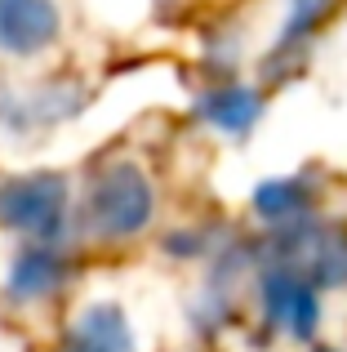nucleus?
I'll list each match as a JSON object with an SVG mask.
<instances>
[{
    "label": "nucleus",
    "mask_w": 347,
    "mask_h": 352,
    "mask_svg": "<svg viewBox=\"0 0 347 352\" xmlns=\"http://www.w3.org/2000/svg\"><path fill=\"white\" fill-rule=\"evenodd\" d=\"M339 5L343 0H294V5H289V23H285V32H280V41H276V54H272V67L303 50V45L316 36V27H321Z\"/></svg>",
    "instance_id": "9"
},
{
    "label": "nucleus",
    "mask_w": 347,
    "mask_h": 352,
    "mask_svg": "<svg viewBox=\"0 0 347 352\" xmlns=\"http://www.w3.org/2000/svg\"><path fill=\"white\" fill-rule=\"evenodd\" d=\"M67 214V183L58 174H32V179L0 183V223L23 228L32 236H53Z\"/></svg>",
    "instance_id": "2"
},
{
    "label": "nucleus",
    "mask_w": 347,
    "mask_h": 352,
    "mask_svg": "<svg viewBox=\"0 0 347 352\" xmlns=\"http://www.w3.org/2000/svg\"><path fill=\"white\" fill-rule=\"evenodd\" d=\"M312 352H334V348H312Z\"/></svg>",
    "instance_id": "10"
},
{
    "label": "nucleus",
    "mask_w": 347,
    "mask_h": 352,
    "mask_svg": "<svg viewBox=\"0 0 347 352\" xmlns=\"http://www.w3.org/2000/svg\"><path fill=\"white\" fill-rule=\"evenodd\" d=\"M196 116L209 120L214 129H223V134H245V129L259 125L263 116V98L254 94L250 85H214L209 94L196 98Z\"/></svg>",
    "instance_id": "6"
},
{
    "label": "nucleus",
    "mask_w": 347,
    "mask_h": 352,
    "mask_svg": "<svg viewBox=\"0 0 347 352\" xmlns=\"http://www.w3.org/2000/svg\"><path fill=\"white\" fill-rule=\"evenodd\" d=\"M62 352H134L130 321L116 303H94L76 317V326L62 339Z\"/></svg>",
    "instance_id": "5"
},
{
    "label": "nucleus",
    "mask_w": 347,
    "mask_h": 352,
    "mask_svg": "<svg viewBox=\"0 0 347 352\" xmlns=\"http://www.w3.org/2000/svg\"><path fill=\"white\" fill-rule=\"evenodd\" d=\"M152 210H156V197H152V183L139 165L116 161L89 183L85 197V228L94 236L121 241L134 236L152 223Z\"/></svg>",
    "instance_id": "1"
},
{
    "label": "nucleus",
    "mask_w": 347,
    "mask_h": 352,
    "mask_svg": "<svg viewBox=\"0 0 347 352\" xmlns=\"http://www.w3.org/2000/svg\"><path fill=\"white\" fill-rule=\"evenodd\" d=\"M259 299H263V312H267L272 326L285 330V335H294V339H307L316 330V321H321L316 285L303 281V276H298L294 267H285V263L272 267V272H263Z\"/></svg>",
    "instance_id": "3"
},
{
    "label": "nucleus",
    "mask_w": 347,
    "mask_h": 352,
    "mask_svg": "<svg viewBox=\"0 0 347 352\" xmlns=\"http://www.w3.org/2000/svg\"><path fill=\"white\" fill-rule=\"evenodd\" d=\"M58 36V5L53 0H0V50L40 54Z\"/></svg>",
    "instance_id": "4"
},
{
    "label": "nucleus",
    "mask_w": 347,
    "mask_h": 352,
    "mask_svg": "<svg viewBox=\"0 0 347 352\" xmlns=\"http://www.w3.org/2000/svg\"><path fill=\"white\" fill-rule=\"evenodd\" d=\"M312 206H316V192L307 179H267L254 188V210L272 228H289V223L303 228Z\"/></svg>",
    "instance_id": "7"
},
{
    "label": "nucleus",
    "mask_w": 347,
    "mask_h": 352,
    "mask_svg": "<svg viewBox=\"0 0 347 352\" xmlns=\"http://www.w3.org/2000/svg\"><path fill=\"white\" fill-rule=\"evenodd\" d=\"M67 281V258L58 254V250H23L14 263V272H9V294L14 299H45V294H53L58 285Z\"/></svg>",
    "instance_id": "8"
}]
</instances>
